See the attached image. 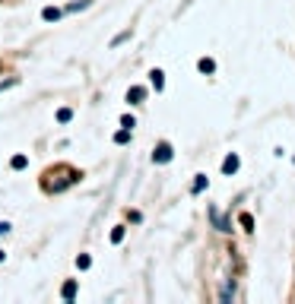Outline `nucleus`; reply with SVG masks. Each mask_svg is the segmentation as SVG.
Segmentation results:
<instances>
[{"instance_id": "1", "label": "nucleus", "mask_w": 295, "mask_h": 304, "mask_svg": "<svg viewBox=\"0 0 295 304\" xmlns=\"http://www.w3.org/2000/svg\"><path fill=\"white\" fill-rule=\"evenodd\" d=\"M152 162H156V165H165V162H172V146H169V143H159L156 152H152Z\"/></svg>"}, {"instance_id": "2", "label": "nucleus", "mask_w": 295, "mask_h": 304, "mask_svg": "<svg viewBox=\"0 0 295 304\" xmlns=\"http://www.w3.org/2000/svg\"><path fill=\"white\" fill-rule=\"evenodd\" d=\"M238 165H241L238 155H229V159L222 162V174H235V171H238Z\"/></svg>"}, {"instance_id": "3", "label": "nucleus", "mask_w": 295, "mask_h": 304, "mask_svg": "<svg viewBox=\"0 0 295 304\" xmlns=\"http://www.w3.org/2000/svg\"><path fill=\"white\" fill-rule=\"evenodd\" d=\"M143 98H146V89H140V86H133V89L127 92V101H130V105H140Z\"/></svg>"}, {"instance_id": "4", "label": "nucleus", "mask_w": 295, "mask_h": 304, "mask_svg": "<svg viewBox=\"0 0 295 304\" xmlns=\"http://www.w3.org/2000/svg\"><path fill=\"white\" fill-rule=\"evenodd\" d=\"M42 19H45V23H54V19H60V10H57V6H45Z\"/></svg>"}, {"instance_id": "5", "label": "nucleus", "mask_w": 295, "mask_h": 304, "mask_svg": "<svg viewBox=\"0 0 295 304\" xmlns=\"http://www.w3.org/2000/svg\"><path fill=\"white\" fill-rule=\"evenodd\" d=\"M149 76H152V86H156V89H162V86H165V73L162 70H152Z\"/></svg>"}, {"instance_id": "6", "label": "nucleus", "mask_w": 295, "mask_h": 304, "mask_svg": "<svg viewBox=\"0 0 295 304\" xmlns=\"http://www.w3.org/2000/svg\"><path fill=\"white\" fill-rule=\"evenodd\" d=\"M206 184H210V181H206L203 174H197V181H194V193H203V190H206Z\"/></svg>"}, {"instance_id": "7", "label": "nucleus", "mask_w": 295, "mask_h": 304, "mask_svg": "<svg viewBox=\"0 0 295 304\" xmlns=\"http://www.w3.org/2000/svg\"><path fill=\"white\" fill-rule=\"evenodd\" d=\"M241 228H245V232H254V219H251V215H247V212H241Z\"/></svg>"}, {"instance_id": "8", "label": "nucleus", "mask_w": 295, "mask_h": 304, "mask_svg": "<svg viewBox=\"0 0 295 304\" xmlns=\"http://www.w3.org/2000/svg\"><path fill=\"white\" fill-rule=\"evenodd\" d=\"M89 6V0H76V3H70L67 6V13H76V10H86Z\"/></svg>"}, {"instance_id": "9", "label": "nucleus", "mask_w": 295, "mask_h": 304, "mask_svg": "<svg viewBox=\"0 0 295 304\" xmlns=\"http://www.w3.org/2000/svg\"><path fill=\"white\" fill-rule=\"evenodd\" d=\"M200 70H203V73H213V70H216V64H213L210 57H203V60H200Z\"/></svg>"}, {"instance_id": "10", "label": "nucleus", "mask_w": 295, "mask_h": 304, "mask_svg": "<svg viewBox=\"0 0 295 304\" xmlns=\"http://www.w3.org/2000/svg\"><path fill=\"white\" fill-rule=\"evenodd\" d=\"M70 117H73V111H70V108H60V111H57V120H60V124H67Z\"/></svg>"}, {"instance_id": "11", "label": "nucleus", "mask_w": 295, "mask_h": 304, "mask_svg": "<svg viewBox=\"0 0 295 304\" xmlns=\"http://www.w3.org/2000/svg\"><path fill=\"white\" fill-rule=\"evenodd\" d=\"M73 295H76V285H73V282H67V285H64V298H67V301H70V298H73Z\"/></svg>"}, {"instance_id": "12", "label": "nucleus", "mask_w": 295, "mask_h": 304, "mask_svg": "<svg viewBox=\"0 0 295 304\" xmlns=\"http://www.w3.org/2000/svg\"><path fill=\"white\" fill-rule=\"evenodd\" d=\"M89 263H92V260H89L86 254H83V257H76V266H79V269H89Z\"/></svg>"}, {"instance_id": "13", "label": "nucleus", "mask_w": 295, "mask_h": 304, "mask_svg": "<svg viewBox=\"0 0 295 304\" xmlns=\"http://www.w3.org/2000/svg\"><path fill=\"white\" fill-rule=\"evenodd\" d=\"M127 140H130V130H127V127H124V130H121L118 137H115V143H127Z\"/></svg>"}, {"instance_id": "14", "label": "nucleus", "mask_w": 295, "mask_h": 304, "mask_svg": "<svg viewBox=\"0 0 295 304\" xmlns=\"http://www.w3.org/2000/svg\"><path fill=\"white\" fill-rule=\"evenodd\" d=\"M111 241H115V244H118V241H124V228H121V225L111 232Z\"/></svg>"}, {"instance_id": "15", "label": "nucleus", "mask_w": 295, "mask_h": 304, "mask_svg": "<svg viewBox=\"0 0 295 304\" xmlns=\"http://www.w3.org/2000/svg\"><path fill=\"white\" fill-rule=\"evenodd\" d=\"M121 127H127V130L133 127V117H130V114H124V117H121Z\"/></svg>"}, {"instance_id": "16", "label": "nucleus", "mask_w": 295, "mask_h": 304, "mask_svg": "<svg viewBox=\"0 0 295 304\" xmlns=\"http://www.w3.org/2000/svg\"><path fill=\"white\" fill-rule=\"evenodd\" d=\"M13 168H25V155H16V159H13Z\"/></svg>"}, {"instance_id": "17", "label": "nucleus", "mask_w": 295, "mask_h": 304, "mask_svg": "<svg viewBox=\"0 0 295 304\" xmlns=\"http://www.w3.org/2000/svg\"><path fill=\"white\" fill-rule=\"evenodd\" d=\"M10 232V225H6V222H0V234H6Z\"/></svg>"}, {"instance_id": "18", "label": "nucleus", "mask_w": 295, "mask_h": 304, "mask_svg": "<svg viewBox=\"0 0 295 304\" xmlns=\"http://www.w3.org/2000/svg\"><path fill=\"white\" fill-rule=\"evenodd\" d=\"M0 260H3V254H0Z\"/></svg>"}]
</instances>
